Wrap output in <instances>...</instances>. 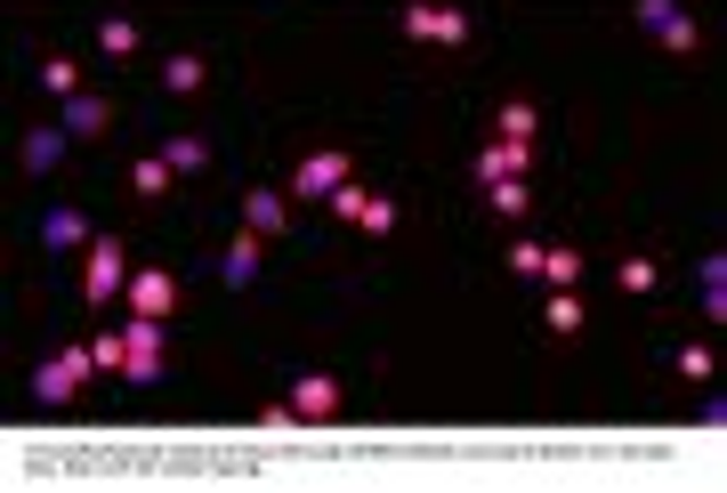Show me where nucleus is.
Segmentation results:
<instances>
[{
  "mask_svg": "<svg viewBox=\"0 0 727 493\" xmlns=\"http://www.w3.org/2000/svg\"><path fill=\"white\" fill-rule=\"evenodd\" d=\"M679 380H712V348H703V340H688V348H679Z\"/></svg>",
  "mask_w": 727,
  "mask_h": 493,
  "instance_id": "nucleus-26",
  "label": "nucleus"
},
{
  "mask_svg": "<svg viewBox=\"0 0 727 493\" xmlns=\"http://www.w3.org/2000/svg\"><path fill=\"white\" fill-rule=\"evenodd\" d=\"M81 243H90V219H81V211H57V219H49V251H81Z\"/></svg>",
  "mask_w": 727,
  "mask_h": 493,
  "instance_id": "nucleus-18",
  "label": "nucleus"
},
{
  "mask_svg": "<svg viewBox=\"0 0 727 493\" xmlns=\"http://www.w3.org/2000/svg\"><path fill=\"white\" fill-rule=\"evenodd\" d=\"M130 307L138 316H178V275H162V267L130 275Z\"/></svg>",
  "mask_w": 727,
  "mask_h": 493,
  "instance_id": "nucleus-8",
  "label": "nucleus"
},
{
  "mask_svg": "<svg viewBox=\"0 0 727 493\" xmlns=\"http://www.w3.org/2000/svg\"><path fill=\"white\" fill-rule=\"evenodd\" d=\"M259 259H267V235H251V227H243L235 243H226V259H219V283H226V292H243V283L259 275Z\"/></svg>",
  "mask_w": 727,
  "mask_h": 493,
  "instance_id": "nucleus-7",
  "label": "nucleus"
},
{
  "mask_svg": "<svg viewBox=\"0 0 727 493\" xmlns=\"http://www.w3.org/2000/svg\"><path fill=\"white\" fill-rule=\"evenodd\" d=\"M106 121H114L106 97H90V90H73V97H66V130H73V138H97Z\"/></svg>",
  "mask_w": 727,
  "mask_h": 493,
  "instance_id": "nucleus-12",
  "label": "nucleus"
},
{
  "mask_svg": "<svg viewBox=\"0 0 727 493\" xmlns=\"http://www.w3.org/2000/svg\"><path fill=\"white\" fill-rule=\"evenodd\" d=\"M356 227H364V235H388V227H397V202H388V195H364Z\"/></svg>",
  "mask_w": 727,
  "mask_h": 493,
  "instance_id": "nucleus-24",
  "label": "nucleus"
},
{
  "mask_svg": "<svg viewBox=\"0 0 727 493\" xmlns=\"http://www.w3.org/2000/svg\"><path fill=\"white\" fill-rule=\"evenodd\" d=\"M574 275H582V251H566V243L542 251V283H574Z\"/></svg>",
  "mask_w": 727,
  "mask_h": 493,
  "instance_id": "nucleus-25",
  "label": "nucleus"
},
{
  "mask_svg": "<svg viewBox=\"0 0 727 493\" xmlns=\"http://www.w3.org/2000/svg\"><path fill=\"white\" fill-rule=\"evenodd\" d=\"M202 81H211V66H202V57H195V49H178V57H171V66H162V90H171V97H195V90H202Z\"/></svg>",
  "mask_w": 727,
  "mask_h": 493,
  "instance_id": "nucleus-13",
  "label": "nucleus"
},
{
  "mask_svg": "<svg viewBox=\"0 0 727 493\" xmlns=\"http://www.w3.org/2000/svg\"><path fill=\"white\" fill-rule=\"evenodd\" d=\"M97 49H106V57H130V49H138V25H130V16H106V25H97Z\"/></svg>",
  "mask_w": 727,
  "mask_h": 493,
  "instance_id": "nucleus-20",
  "label": "nucleus"
},
{
  "mask_svg": "<svg viewBox=\"0 0 727 493\" xmlns=\"http://www.w3.org/2000/svg\"><path fill=\"white\" fill-rule=\"evenodd\" d=\"M348 171H356V154H316V162H300L291 195H300V202H316V195H331V187H348Z\"/></svg>",
  "mask_w": 727,
  "mask_h": 493,
  "instance_id": "nucleus-5",
  "label": "nucleus"
},
{
  "mask_svg": "<svg viewBox=\"0 0 727 493\" xmlns=\"http://www.w3.org/2000/svg\"><path fill=\"white\" fill-rule=\"evenodd\" d=\"M638 25H647V33L662 40V49H679V57H688L695 40H703V33H695V16L679 9V0H638Z\"/></svg>",
  "mask_w": 727,
  "mask_h": 493,
  "instance_id": "nucleus-4",
  "label": "nucleus"
},
{
  "mask_svg": "<svg viewBox=\"0 0 727 493\" xmlns=\"http://www.w3.org/2000/svg\"><path fill=\"white\" fill-rule=\"evenodd\" d=\"M404 33H412V40H445V49H461V40H469V9H436V0H412V9H404Z\"/></svg>",
  "mask_w": 727,
  "mask_h": 493,
  "instance_id": "nucleus-3",
  "label": "nucleus"
},
{
  "mask_svg": "<svg viewBox=\"0 0 727 493\" xmlns=\"http://www.w3.org/2000/svg\"><path fill=\"white\" fill-rule=\"evenodd\" d=\"M243 227H251V235H283V227H291V202H283V195H267V187H259V195H243Z\"/></svg>",
  "mask_w": 727,
  "mask_h": 493,
  "instance_id": "nucleus-11",
  "label": "nucleus"
},
{
  "mask_svg": "<svg viewBox=\"0 0 727 493\" xmlns=\"http://www.w3.org/2000/svg\"><path fill=\"white\" fill-rule=\"evenodd\" d=\"M485 202H493V211H502V219H526V211H533L526 178H493V187H485Z\"/></svg>",
  "mask_w": 727,
  "mask_h": 493,
  "instance_id": "nucleus-16",
  "label": "nucleus"
},
{
  "mask_svg": "<svg viewBox=\"0 0 727 493\" xmlns=\"http://www.w3.org/2000/svg\"><path fill=\"white\" fill-rule=\"evenodd\" d=\"M130 380H162V316L130 324Z\"/></svg>",
  "mask_w": 727,
  "mask_h": 493,
  "instance_id": "nucleus-9",
  "label": "nucleus"
},
{
  "mask_svg": "<svg viewBox=\"0 0 727 493\" xmlns=\"http://www.w3.org/2000/svg\"><path fill=\"white\" fill-rule=\"evenodd\" d=\"M130 187H138L145 202H154V195H171V162H162V154H154V162H138V171H130Z\"/></svg>",
  "mask_w": 727,
  "mask_h": 493,
  "instance_id": "nucleus-22",
  "label": "nucleus"
},
{
  "mask_svg": "<svg viewBox=\"0 0 727 493\" xmlns=\"http://www.w3.org/2000/svg\"><path fill=\"white\" fill-rule=\"evenodd\" d=\"M121 283H130V259H121L114 235H97V243H90V275H81V292H90V307H106Z\"/></svg>",
  "mask_w": 727,
  "mask_h": 493,
  "instance_id": "nucleus-2",
  "label": "nucleus"
},
{
  "mask_svg": "<svg viewBox=\"0 0 727 493\" xmlns=\"http://www.w3.org/2000/svg\"><path fill=\"white\" fill-rule=\"evenodd\" d=\"M526 154H533V146H517V138L485 146V154H477V187H493V178H526Z\"/></svg>",
  "mask_w": 727,
  "mask_h": 493,
  "instance_id": "nucleus-10",
  "label": "nucleus"
},
{
  "mask_svg": "<svg viewBox=\"0 0 727 493\" xmlns=\"http://www.w3.org/2000/svg\"><path fill=\"white\" fill-rule=\"evenodd\" d=\"M533 130H542V114H533L526 97H509V106H502V138H517V146H533Z\"/></svg>",
  "mask_w": 727,
  "mask_h": 493,
  "instance_id": "nucleus-17",
  "label": "nucleus"
},
{
  "mask_svg": "<svg viewBox=\"0 0 727 493\" xmlns=\"http://www.w3.org/2000/svg\"><path fill=\"white\" fill-rule=\"evenodd\" d=\"M162 162H171V171H202L211 146H202V138H171V154H162Z\"/></svg>",
  "mask_w": 727,
  "mask_h": 493,
  "instance_id": "nucleus-27",
  "label": "nucleus"
},
{
  "mask_svg": "<svg viewBox=\"0 0 727 493\" xmlns=\"http://www.w3.org/2000/svg\"><path fill=\"white\" fill-rule=\"evenodd\" d=\"M66 138H73V130H25V171H33V178H40V171H57Z\"/></svg>",
  "mask_w": 727,
  "mask_h": 493,
  "instance_id": "nucleus-14",
  "label": "nucleus"
},
{
  "mask_svg": "<svg viewBox=\"0 0 727 493\" xmlns=\"http://www.w3.org/2000/svg\"><path fill=\"white\" fill-rule=\"evenodd\" d=\"M614 283H622V292H655L662 267H655V259H622V267H614Z\"/></svg>",
  "mask_w": 727,
  "mask_h": 493,
  "instance_id": "nucleus-23",
  "label": "nucleus"
},
{
  "mask_svg": "<svg viewBox=\"0 0 727 493\" xmlns=\"http://www.w3.org/2000/svg\"><path fill=\"white\" fill-rule=\"evenodd\" d=\"M90 373H97V348H66V356H49L33 373V397L40 404H73V388L90 380Z\"/></svg>",
  "mask_w": 727,
  "mask_h": 493,
  "instance_id": "nucleus-1",
  "label": "nucleus"
},
{
  "mask_svg": "<svg viewBox=\"0 0 727 493\" xmlns=\"http://www.w3.org/2000/svg\"><path fill=\"white\" fill-rule=\"evenodd\" d=\"M509 267H517V275H533V283H542V243H509Z\"/></svg>",
  "mask_w": 727,
  "mask_h": 493,
  "instance_id": "nucleus-28",
  "label": "nucleus"
},
{
  "mask_svg": "<svg viewBox=\"0 0 727 493\" xmlns=\"http://www.w3.org/2000/svg\"><path fill=\"white\" fill-rule=\"evenodd\" d=\"M542 324H550L558 340L582 332V300H574V283H550V316H542Z\"/></svg>",
  "mask_w": 727,
  "mask_h": 493,
  "instance_id": "nucleus-15",
  "label": "nucleus"
},
{
  "mask_svg": "<svg viewBox=\"0 0 727 493\" xmlns=\"http://www.w3.org/2000/svg\"><path fill=\"white\" fill-rule=\"evenodd\" d=\"M340 397H348V388L331 380V373H307V380H291V413H300V421H331V413H340Z\"/></svg>",
  "mask_w": 727,
  "mask_h": 493,
  "instance_id": "nucleus-6",
  "label": "nucleus"
},
{
  "mask_svg": "<svg viewBox=\"0 0 727 493\" xmlns=\"http://www.w3.org/2000/svg\"><path fill=\"white\" fill-rule=\"evenodd\" d=\"M40 90H49V97H73V90H81V66H73V57H49V66H40Z\"/></svg>",
  "mask_w": 727,
  "mask_h": 493,
  "instance_id": "nucleus-21",
  "label": "nucleus"
},
{
  "mask_svg": "<svg viewBox=\"0 0 727 493\" xmlns=\"http://www.w3.org/2000/svg\"><path fill=\"white\" fill-rule=\"evenodd\" d=\"M97 373H130V332H97Z\"/></svg>",
  "mask_w": 727,
  "mask_h": 493,
  "instance_id": "nucleus-19",
  "label": "nucleus"
}]
</instances>
